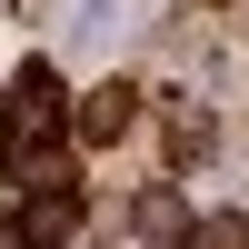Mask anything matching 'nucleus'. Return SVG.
<instances>
[{"label":"nucleus","instance_id":"nucleus-9","mask_svg":"<svg viewBox=\"0 0 249 249\" xmlns=\"http://www.w3.org/2000/svg\"><path fill=\"white\" fill-rule=\"evenodd\" d=\"M210 10H230V0H210Z\"/></svg>","mask_w":249,"mask_h":249},{"label":"nucleus","instance_id":"nucleus-2","mask_svg":"<svg viewBox=\"0 0 249 249\" xmlns=\"http://www.w3.org/2000/svg\"><path fill=\"white\" fill-rule=\"evenodd\" d=\"M130 230L150 239V249H179V239H199V219L179 210V190H140L130 199Z\"/></svg>","mask_w":249,"mask_h":249},{"label":"nucleus","instance_id":"nucleus-3","mask_svg":"<svg viewBox=\"0 0 249 249\" xmlns=\"http://www.w3.org/2000/svg\"><path fill=\"white\" fill-rule=\"evenodd\" d=\"M130 120H140V90H130V80H100V90L80 100V140H120Z\"/></svg>","mask_w":249,"mask_h":249},{"label":"nucleus","instance_id":"nucleus-1","mask_svg":"<svg viewBox=\"0 0 249 249\" xmlns=\"http://www.w3.org/2000/svg\"><path fill=\"white\" fill-rule=\"evenodd\" d=\"M0 120H10V150H20V140H40V130H60V70H50V60L20 70V90H10V110H0Z\"/></svg>","mask_w":249,"mask_h":249},{"label":"nucleus","instance_id":"nucleus-5","mask_svg":"<svg viewBox=\"0 0 249 249\" xmlns=\"http://www.w3.org/2000/svg\"><path fill=\"white\" fill-rule=\"evenodd\" d=\"M20 179H30L40 199H70V190H80V179H70V160H60V150H30V160H20Z\"/></svg>","mask_w":249,"mask_h":249},{"label":"nucleus","instance_id":"nucleus-4","mask_svg":"<svg viewBox=\"0 0 249 249\" xmlns=\"http://www.w3.org/2000/svg\"><path fill=\"white\" fill-rule=\"evenodd\" d=\"M70 230H80V190H70V199H30V210H20V249H60Z\"/></svg>","mask_w":249,"mask_h":249},{"label":"nucleus","instance_id":"nucleus-8","mask_svg":"<svg viewBox=\"0 0 249 249\" xmlns=\"http://www.w3.org/2000/svg\"><path fill=\"white\" fill-rule=\"evenodd\" d=\"M0 160H10V120H0Z\"/></svg>","mask_w":249,"mask_h":249},{"label":"nucleus","instance_id":"nucleus-6","mask_svg":"<svg viewBox=\"0 0 249 249\" xmlns=\"http://www.w3.org/2000/svg\"><path fill=\"white\" fill-rule=\"evenodd\" d=\"M170 150H179V160L210 150V110H190V100H179V110H170Z\"/></svg>","mask_w":249,"mask_h":249},{"label":"nucleus","instance_id":"nucleus-7","mask_svg":"<svg viewBox=\"0 0 249 249\" xmlns=\"http://www.w3.org/2000/svg\"><path fill=\"white\" fill-rule=\"evenodd\" d=\"M199 249H249V219L230 210V219H210V230H199Z\"/></svg>","mask_w":249,"mask_h":249}]
</instances>
